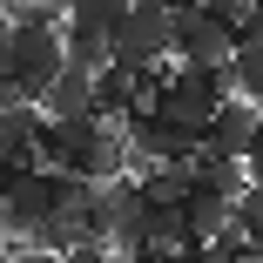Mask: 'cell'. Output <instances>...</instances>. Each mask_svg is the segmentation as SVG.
<instances>
[{"label": "cell", "instance_id": "6da1fadb", "mask_svg": "<svg viewBox=\"0 0 263 263\" xmlns=\"http://www.w3.org/2000/svg\"><path fill=\"white\" fill-rule=\"evenodd\" d=\"M34 155L74 182H108L128 169V142L115 122L81 115V122H34Z\"/></svg>", "mask_w": 263, "mask_h": 263}, {"label": "cell", "instance_id": "7a4b0ae2", "mask_svg": "<svg viewBox=\"0 0 263 263\" xmlns=\"http://www.w3.org/2000/svg\"><path fill=\"white\" fill-rule=\"evenodd\" d=\"M169 54L196 68H223L236 54V21L209 14L202 0H182V7H169Z\"/></svg>", "mask_w": 263, "mask_h": 263}, {"label": "cell", "instance_id": "3957f363", "mask_svg": "<svg viewBox=\"0 0 263 263\" xmlns=\"http://www.w3.org/2000/svg\"><path fill=\"white\" fill-rule=\"evenodd\" d=\"M108 61L142 74V68H162L169 61V7H155V0H128V14L115 21L108 34Z\"/></svg>", "mask_w": 263, "mask_h": 263}, {"label": "cell", "instance_id": "277c9868", "mask_svg": "<svg viewBox=\"0 0 263 263\" xmlns=\"http://www.w3.org/2000/svg\"><path fill=\"white\" fill-rule=\"evenodd\" d=\"M115 128L128 142V162H189V155H196V122H176L162 108H148V101L135 115H122Z\"/></svg>", "mask_w": 263, "mask_h": 263}, {"label": "cell", "instance_id": "5b68a950", "mask_svg": "<svg viewBox=\"0 0 263 263\" xmlns=\"http://www.w3.org/2000/svg\"><path fill=\"white\" fill-rule=\"evenodd\" d=\"M256 128H263V108H256V101L223 95V101H216V115L196 128V148H209V155H236V162H243V148L256 142Z\"/></svg>", "mask_w": 263, "mask_h": 263}, {"label": "cell", "instance_id": "8992f818", "mask_svg": "<svg viewBox=\"0 0 263 263\" xmlns=\"http://www.w3.org/2000/svg\"><path fill=\"white\" fill-rule=\"evenodd\" d=\"M34 115L41 122H81V115H95V74L74 68V61H61V74L34 95Z\"/></svg>", "mask_w": 263, "mask_h": 263}, {"label": "cell", "instance_id": "52a82bcc", "mask_svg": "<svg viewBox=\"0 0 263 263\" xmlns=\"http://www.w3.org/2000/svg\"><path fill=\"white\" fill-rule=\"evenodd\" d=\"M34 108L27 101H7V108H0V169H27L34 162Z\"/></svg>", "mask_w": 263, "mask_h": 263}, {"label": "cell", "instance_id": "ba28073f", "mask_svg": "<svg viewBox=\"0 0 263 263\" xmlns=\"http://www.w3.org/2000/svg\"><path fill=\"white\" fill-rule=\"evenodd\" d=\"M189 189H216V196H243L250 189V176H243V162H236V155H209V148H196L189 155Z\"/></svg>", "mask_w": 263, "mask_h": 263}, {"label": "cell", "instance_id": "9c48e42d", "mask_svg": "<svg viewBox=\"0 0 263 263\" xmlns=\"http://www.w3.org/2000/svg\"><path fill=\"white\" fill-rule=\"evenodd\" d=\"M230 209H236V202L216 196V189H189V196H182V223H189L196 243H216V236L230 230Z\"/></svg>", "mask_w": 263, "mask_h": 263}, {"label": "cell", "instance_id": "30bf717a", "mask_svg": "<svg viewBox=\"0 0 263 263\" xmlns=\"http://www.w3.org/2000/svg\"><path fill=\"white\" fill-rule=\"evenodd\" d=\"M142 196L155 202V209H176L182 196H189V162H142Z\"/></svg>", "mask_w": 263, "mask_h": 263}, {"label": "cell", "instance_id": "8fae6325", "mask_svg": "<svg viewBox=\"0 0 263 263\" xmlns=\"http://www.w3.org/2000/svg\"><path fill=\"white\" fill-rule=\"evenodd\" d=\"M223 81H230V95L263 101V41H236V54L223 61Z\"/></svg>", "mask_w": 263, "mask_h": 263}, {"label": "cell", "instance_id": "7c38bea8", "mask_svg": "<svg viewBox=\"0 0 263 263\" xmlns=\"http://www.w3.org/2000/svg\"><path fill=\"white\" fill-rule=\"evenodd\" d=\"M128 14V0H68L61 27H88V34H115V21Z\"/></svg>", "mask_w": 263, "mask_h": 263}, {"label": "cell", "instance_id": "4fadbf2b", "mask_svg": "<svg viewBox=\"0 0 263 263\" xmlns=\"http://www.w3.org/2000/svg\"><path fill=\"white\" fill-rule=\"evenodd\" d=\"M236 41H263V0H250V14L236 21Z\"/></svg>", "mask_w": 263, "mask_h": 263}, {"label": "cell", "instance_id": "5bb4252c", "mask_svg": "<svg viewBox=\"0 0 263 263\" xmlns=\"http://www.w3.org/2000/svg\"><path fill=\"white\" fill-rule=\"evenodd\" d=\"M21 7H27V0H0V21H14V14H21Z\"/></svg>", "mask_w": 263, "mask_h": 263}, {"label": "cell", "instance_id": "9a60e30c", "mask_svg": "<svg viewBox=\"0 0 263 263\" xmlns=\"http://www.w3.org/2000/svg\"><path fill=\"white\" fill-rule=\"evenodd\" d=\"M0 74H7V21H0Z\"/></svg>", "mask_w": 263, "mask_h": 263}, {"label": "cell", "instance_id": "2e32d148", "mask_svg": "<svg viewBox=\"0 0 263 263\" xmlns=\"http://www.w3.org/2000/svg\"><path fill=\"white\" fill-rule=\"evenodd\" d=\"M7 176H14V169H0V196H7Z\"/></svg>", "mask_w": 263, "mask_h": 263}, {"label": "cell", "instance_id": "e0dca14e", "mask_svg": "<svg viewBox=\"0 0 263 263\" xmlns=\"http://www.w3.org/2000/svg\"><path fill=\"white\" fill-rule=\"evenodd\" d=\"M155 7H182V0H155Z\"/></svg>", "mask_w": 263, "mask_h": 263}, {"label": "cell", "instance_id": "ac0fdd59", "mask_svg": "<svg viewBox=\"0 0 263 263\" xmlns=\"http://www.w3.org/2000/svg\"><path fill=\"white\" fill-rule=\"evenodd\" d=\"M0 263H7V243H0Z\"/></svg>", "mask_w": 263, "mask_h": 263}, {"label": "cell", "instance_id": "d6986e66", "mask_svg": "<svg viewBox=\"0 0 263 263\" xmlns=\"http://www.w3.org/2000/svg\"><path fill=\"white\" fill-rule=\"evenodd\" d=\"M243 263H263V256H243Z\"/></svg>", "mask_w": 263, "mask_h": 263}, {"label": "cell", "instance_id": "ffe728a7", "mask_svg": "<svg viewBox=\"0 0 263 263\" xmlns=\"http://www.w3.org/2000/svg\"><path fill=\"white\" fill-rule=\"evenodd\" d=\"M256 108H263V101H256Z\"/></svg>", "mask_w": 263, "mask_h": 263}]
</instances>
